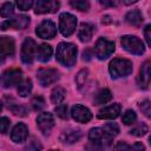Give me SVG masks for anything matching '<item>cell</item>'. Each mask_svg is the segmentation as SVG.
<instances>
[{
  "label": "cell",
  "instance_id": "obj_2",
  "mask_svg": "<svg viewBox=\"0 0 151 151\" xmlns=\"http://www.w3.org/2000/svg\"><path fill=\"white\" fill-rule=\"evenodd\" d=\"M77 53L78 50L76 45L71 42H60L57 47L55 55H57V60L61 65L66 67H72L77 61Z\"/></svg>",
  "mask_w": 151,
  "mask_h": 151
},
{
  "label": "cell",
  "instance_id": "obj_9",
  "mask_svg": "<svg viewBox=\"0 0 151 151\" xmlns=\"http://www.w3.org/2000/svg\"><path fill=\"white\" fill-rule=\"evenodd\" d=\"M37 79L41 86H48L59 79V73L54 68H40L37 73Z\"/></svg>",
  "mask_w": 151,
  "mask_h": 151
},
{
  "label": "cell",
  "instance_id": "obj_22",
  "mask_svg": "<svg viewBox=\"0 0 151 151\" xmlns=\"http://www.w3.org/2000/svg\"><path fill=\"white\" fill-rule=\"evenodd\" d=\"M125 19H126L127 24H130L132 26H139L143 22V15H142V13H140L139 9H132V11H130L126 14Z\"/></svg>",
  "mask_w": 151,
  "mask_h": 151
},
{
  "label": "cell",
  "instance_id": "obj_4",
  "mask_svg": "<svg viewBox=\"0 0 151 151\" xmlns=\"http://www.w3.org/2000/svg\"><path fill=\"white\" fill-rule=\"evenodd\" d=\"M122 46L124 47L125 51H127L131 54L140 55L145 51L143 41L134 35H124L122 38Z\"/></svg>",
  "mask_w": 151,
  "mask_h": 151
},
{
  "label": "cell",
  "instance_id": "obj_14",
  "mask_svg": "<svg viewBox=\"0 0 151 151\" xmlns=\"http://www.w3.org/2000/svg\"><path fill=\"white\" fill-rule=\"evenodd\" d=\"M71 116L78 123H87L92 118L91 111L83 105H74L71 110Z\"/></svg>",
  "mask_w": 151,
  "mask_h": 151
},
{
  "label": "cell",
  "instance_id": "obj_42",
  "mask_svg": "<svg viewBox=\"0 0 151 151\" xmlns=\"http://www.w3.org/2000/svg\"><path fill=\"white\" fill-rule=\"evenodd\" d=\"M100 4L104 6H117L116 1H100Z\"/></svg>",
  "mask_w": 151,
  "mask_h": 151
},
{
  "label": "cell",
  "instance_id": "obj_32",
  "mask_svg": "<svg viewBox=\"0 0 151 151\" xmlns=\"http://www.w3.org/2000/svg\"><path fill=\"white\" fill-rule=\"evenodd\" d=\"M54 111H55L57 116L60 117L61 119H67V117H68V114H67V105H65V104H59V105L54 109Z\"/></svg>",
  "mask_w": 151,
  "mask_h": 151
},
{
  "label": "cell",
  "instance_id": "obj_16",
  "mask_svg": "<svg viewBox=\"0 0 151 151\" xmlns=\"http://www.w3.org/2000/svg\"><path fill=\"white\" fill-rule=\"evenodd\" d=\"M120 105L119 104H112L110 106H106L104 109H101L99 112H98V118L99 119H116L119 113H120Z\"/></svg>",
  "mask_w": 151,
  "mask_h": 151
},
{
  "label": "cell",
  "instance_id": "obj_20",
  "mask_svg": "<svg viewBox=\"0 0 151 151\" xmlns=\"http://www.w3.org/2000/svg\"><path fill=\"white\" fill-rule=\"evenodd\" d=\"M80 138V131L79 130H76V129H71V130H66L61 133L60 136V139L61 142L64 143H67V144H73L76 142H78Z\"/></svg>",
  "mask_w": 151,
  "mask_h": 151
},
{
  "label": "cell",
  "instance_id": "obj_35",
  "mask_svg": "<svg viewBox=\"0 0 151 151\" xmlns=\"http://www.w3.org/2000/svg\"><path fill=\"white\" fill-rule=\"evenodd\" d=\"M33 5H34V2L32 0H19V1H17V6L21 11H28Z\"/></svg>",
  "mask_w": 151,
  "mask_h": 151
},
{
  "label": "cell",
  "instance_id": "obj_19",
  "mask_svg": "<svg viewBox=\"0 0 151 151\" xmlns=\"http://www.w3.org/2000/svg\"><path fill=\"white\" fill-rule=\"evenodd\" d=\"M94 27L87 22H83L78 31V38L81 42H88L93 35Z\"/></svg>",
  "mask_w": 151,
  "mask_h": 151
},
{
  "label": "cell",
  "instance_id": "obj_5",
  "mask_svg": "<svg viewBox=\"0 0 151 151\" xmlns=\"http://www.w3.org/2000/svg\"><path fill=\"white\" fill-rule=\"evenodd\" d=\"M77 27V18L71 13H61L59 17V29L64 37L71 35Z\"/></svg>",
  "mask_w": 151,
  "mask_h": 151
},
{
  "label": "cell",
  "instance_id": "obj_23",
  "mask_svg": "<svg viewBox=\"0 0 151 151\" xmlns=\"http://www.w3.org/2000/svg\"><path fill=\"white\" fill-rule=\"evenodd\" d=\"M111 99H112V93H111V91L107 90V88H103V90H100V91L94 96L93 101H94L96 105H101V104L109 103Z\"/></svg>",
  "mask_w": 151,
  "mask_h": 151
},
{
  "label": "cell",
  "instance_id": "obj_37",
  "mask_svg": "<svg viewBox=\"0 0 151 151\" xmlns=\"http://www.w3.org/2000/svg\"><path fill=\"white\" fill-rule=\"evenodd\" d=\"M40 150H41V145L37 140H32L26 146V151H40Z\"/></svg>",
  "mask_w": 151,
  "mask_h": 151
},
{
  "label": "cell",
  "instance_id": "obj_21",
  "mask_svg": "<svg viewBox=\"0 0 151 151\" xmlns=\"http://www.w3.org/2000/svg\"><path fill=\"white\" fill-rule=\"evenodd\" d=\"M52 53H53V50L50 45L47 44H41L39 47H38V51H37V57L40 61L42 63H46L51 59L52 57Z\"/></svg>",
  "mask_w": 151,
  "mask_h": 151
},
{
  "label": "cell",
  "instance_id": "obj_7",
  "mask_svg": "<svg viewBox=\"0 0 151 151\" xmlns=\"http://www.w3.org/2000/svg\"><path fill=\"white\" fill-rule=\"evenodd\" d=\"M22 72L19 68H12L7 70L1 76V85L2 87H12L14 85H20L22 81Z\"/></svg>",
  "mask_w": 151,
  "mask_h": 151
},
{
  "label": "cell",
  "instance_id": "obj_34",
  "mask_svg": "<svg viewBox=\"0 0 151 151\" xmlns=\"http://www.w3.org/2000/svg\"><path fill=\"white\" fill-rule=\"evenodd\" d=\"M139 109L147 118H151V101L150 100H143L139 104Z\"/></svg>",
  "mask_w": 151,
  "mask_h": 151
},
{
  "label": "cell",
  "instance_id": "obj_43",
  "mask_svg": "<svg viewBox=\"0 0 151 151\" xmlns=\"http://www.w3.org/2000/svg\"><path fill=\"white\" fill-rule=\"evenodd\" d=\"M125 5H130V4H134L136 2V0H132V1H123Z\"/></svg>",
  "mask_w": 151,
  "mask_h": 151
},
{
  "label": "cell",
  "instance_id": "obj_15",
  "mask_svg": "<svg viewBox=\"0 0 151 151\" xmlns=\"http://www.w3.org/2000/svg\"><path fill=\"white\" fill-rule=\"evenodd\" d=\"M151 81V63L145 61L140 70H139V76H138V86L143 90L147 88Z\"/></svg>",
  "mask_w": 151,
  "mask_h": 151
},
{
  "label": "cell",
  "instance_id": "obj_24",
  "mask_svg": "<svg viewBox=\"0 0 151 151\" xmlns=\"http://www.w3.org/2000/svg\"><path fill=\"white\" fill-rule=\"evenodd\" d=\"M18 94L21 96V97H27L31 91H32V81L31 79H26L24 80L19 86H18Z\"/></svg>",
  "mask_w": 151,
  "mask_h": 151
},
{
  "label": "cell",
  "instance_id": "obj_44",
  "mask_svg": "<svg viewBox=\"0 0 151 151\" xmlns=\"http://www.w3.org/2000/svg\"><path fill=\"white\" fill-rule=\"evenodd\" d=\"M149 140H150V144H151V137H150V139H149Z\"/></svg>",
  "mask_w": 151,
  "mask_h": 151
},
{
  "label": "cell",
  "instance_id": "obj_1",
  "mask_svg": "<svg viewBox=\"0 0 151 151\" xmlns=\"http://www.w3.org/2000/svg\"><path fill=\"white\" fill-rule=\"evenodd\" d=\"M114 137L110 136L103 127L91 129L88 132V145L87 149L91 151H105L112 143Z\"/></svg>",
  "mask_w": 151,
  "mask_h": 151
},
{
  "label": "cell",
  "instance_id": "obj_40",
  "mask_svg": "<svg viewBox=\"0 0 151 151\" xmlns=\"http://www.w3.org/2000/svg\"><path fill=\"white\" fill-rule=\"evenodd\" d=\"M144 37H145V40H146L147 45L151 47V24L145 27V29H144Z\"/></svg>",
  "mask_w": 151,
  "mask_h": 151
},
{
  "label": "cell",
  "instance_id": "obj_38",
  "mask_svg": "<svg viewBox=\"0 0 151 151\" xmlns=\"http://www.w3.org/2000/svg\"><path fill=\"white\" fill-rule=\"evenodd\" d=\"M0 124H1V132H2V133H6L7 130H8V127H9V124H11L9 119H8L7 117H2Z\"/></svg>",
  "mask_w": 151,
  "mask_h": 151
},
{
  "label": "cell",
  "instance_id": "obj_10",
  "mask_svg": "<svg viewBox=\"0 0 151 151\" xmlns=\"http://www.w3.org/2000/svg\"><path fill=\"white\" fill-rule=\"evenodd\" d=\"M35 33L41 39H52L57 34V27H55V25H54L53 21H51V20H44L37 27Z\"/></svg>",
  "mask_w": 151,
  "mask_h": 151
},
{
  "label": "cell",
  "instance_id": "obj_29",
  "mask_svg": "<svg viewBox=\"0 0 151 151\" xmlns=\"http://www.w3.org/2000/svg\"><path fill=\"white\" fill-rule=\"evenodd\" d=\"M136 119H137V116H136L134 111H132V110H127V111L123 114V123H124L125 125H131V124H133V123L136 122Z\"/></svg>",
  "mask_w": 151,
  "mask_h": 151
},
{
  "label": "cell",
  "instance_id": "obj_33",
  "mask_svg": "<svg viewBox=\"0 0 151 151\" xmlns=\"http://www.w3.org/2000/svg\"><path fill=\"white\" fill-rule=\"evenodd\" d=\"M103 129H104L110 136H112V137H116V136L118 134V132H119V127H118V125L114 124V123L106 124V125H104Z\"/></svg>",
  "mask_w": 151,
  "mask_h": 151
},
{
  "label": "cell",
  "instance_id": "obj_39",
  "mask_svg": "<svg viewBox=\"0 0 151 151\" xmlns=\"http://www.w3.org/2000/svg\"><path fill=\"white\" fill-rule=\"evenodd\" d=\"M129 150H130V146L125 142H118L116 144L113 151H129Z\"/></svg>",
  "mask_w": 151,
  "mask_h": 151
},
{
  "label": "cell",
  "instance_id": "obj_27",
  "mask_svg": "<svg viewBox=\"0 0 151 151\" xmlns=\"http://www.w3.org/2000/svg\"><path fill=\"white\" fill-rule=\"evenodd\" d=\"M146 132H147V126H146L144 123L138 124L137 126H134V127L130 131V133H131L132 136H136V137H142V136H144Z\"/></svg>",
  "mask_w": 151,
  "mask_h": 151
},
{
  "label": "cell",
  "instance_id": "obj_30",
  "mask_svg": "<svg viewBox=\"0 0 151 151\" xmlns=\"http://www.w3.org/2000/svg\"><path fill=\"white\" fill-rule=\"evenodd\" d=\"M87 70L86 68H83V70H80L79 72H78V74H77V77H76V83H77V85H78V87L80 88L83 85H85V81H86V79H87Z\"/></svg>",
  "mask_w": 151,
  "mask_h": 151
},
{
  "label": "cell",
  "instance_id": "obj_18",
  "mask_svg": "<svg viewBox=\"0 0 151 151\" xmlns=\"http://www.w3.org/2000/svg\"><path fill=\"white\" fill-rule=\"evenodd\" d=\"M27 136H28V129H27V126L24 123L17 124L13 127L12 133H11V138L15 143H22V142H25L26 138H27Z\"/></svg>",
  "mask_w": 151,
  "mask_h": 151
},
{
  "label": "cell",
  "instance_id": "obj_28",
  "mask_svg": "<svg viewBox=\"0 0 151 151\" xmlns=\"http://www.w3.org/2000/svg\"><path fill=\"white\" fill-rule=\"evenodd\" d=\"M31 104H32V107H33L34 111H41L44 109V106H45V100H44V98L41 96H35L32 99Z\"/></svg>",
  "mask_w": 151,
  "mask_h": 151
},
{
  "label": "cell",
  "instance_id": "obj_36",
  "mask_svg": "<svg viewBox=\"0 0 151 151\" xmlns=\"http://www.w3.org/2000/svg\"><path fill=\"white\" fill-rule=\"evenodd\" d=\"M11 110L14 112V114H17V116H26V113H27V111H26V109L24 107V106H21V105H18V104H15L14 106H11Z\"/></svg>",
  "mask_w": 151,
  "mask_h": 151
},
{
  "label": "cell",
  "instance_id": "obj_3",
  "mask_svg": "<svg viewBox=\"0 0 151 151\" xmlns=\"http://www.w3.org/2000/svg\"><path fill=\"white\" fill-rule=\"evenodd\" d=\"M109 71L112 78H122L132 73V63L127 59L116 58L109 65Z\"/></svg>",
  "mask_w": 151,
  "mask_h": 151
},
{
  "label": "cell",
  "instance_id": "obj_26",
  "mask_svg": "<svg viewBox=\"0 0 151 151\" xmlns=\"http://www.w3.org/2000/svg\"><path fill=\"white\" fill-rule=\"evenodd\" d=\"M14 13V4L13 2H5L1 6L0 14L2 18H9Z\"/></svg>",
  "mask_w": 151,
  "mask_h": 151
},
{
  "label": "cell",
  "instance_id": "obj_41",
  "mask_svg": "<svg viewBox=\"0 0 151 151\" xmlns=\"http://www.w3.org/2000/svg\"><path fill=\"white\" fill-rule=\"evenodd\" d=\"M129 151H145V147H144V145L142 143L138 142V143H134L133 146H131Z\"/></svg>",
  "mask_w": 151,
  "mask_h": 151
},
{
  "label": "cell",
  "instance_id": "obj_8",
  "mask_svg": "<svg viewBox=\"0 0 151 151\" xmlns=\"http://www.w3.org/2000/svg\"><path fill=\"white\" fill-rule=\"evenodd\" d=\"M37 51H38V47H37L35 41L33 39H31V38H26L25 41L22 42L21 52H20L22 63H25V64H32L33 63V59H34V57L37 54Z\"/></svg>",
  "mask_w": 151,
  "mask_h": 151
},
{
  "label": "cell",
  "instance_id": "obj_12",
  "mask_svg": "<svg viewBox=\"0 0 151 151\" xmlns=\"http://www.w3.org/2000/svg\"><path fill=\"white\" fill-rule=\"evenodd\" d=\"M37 124H38V127L40 129V131L46 134V133H50V131L53 129L54 118H53L52 113H50V112H41L37 118Z\"/></svg>",
  "mask_w": 151,
  "mask_h": 151
},
{
  "label": "cell",
  "instance_id": "obj_17",
  "mask_svg": "<svg viewBox=\"0 0 151 151\" xmlns=\"http://www.w3.org/2000/svg\"><path fill=\"white\" fill-rule=\"evenodd\" d=\"M14 41L12 38L9 37H1L0 39V55L2 59H5L6 57L13 55L14 54Z\"/></svg>",
  "mask_w": 151,
  "mask_h": 151
},
{
  "label": "cell",
  "instance_id": "obj_25",
  "mask_svg": "<svg viewBox=\"0 0 151 151\" xmlns=\"http://www.w3.org/2000/svg\"><path fill=\"white\" fill-rule=\"evenodd\" d=\"M65 98V91L61 87H55L53 88L51 93V100L53 104H60Z\"/></svg>",
  "mask_w": 151,
  "mask_h": 151
},
{
  "label": "cell",
  "instance_id": "obj_31",
  "mask_svg": "<svg viewBox=\"0 0 151 151\" xmlns=\"http://www.w3.org/2000/svg\"><path fill=\"white\" fill-rule=\"evenodd\" d=\"M70 5L72 7H74L76 9H79V11H87L88 7H90V4L87 1H84V0H76V1H70Z\"/></svg>",
  "mask_w": 151,
  "mask_h": 151
},
{
  "label": "cell",
  "instance_id": "obj_6",
  "mask_svg": "<svg viewBox=\"0 0 151 151\" xmlns=\"http://www.w3.org/2000/svg\"><path fill=\"white\" fill-rule=\"evenodd\" d=\"M114 52V42L110 41L105 38H99L94 46V53L96 57L100 60H104L109 58Z\"/></svg>",
  "mask_w": 151,
  "mask_h": 151
},
{
  "label": "cell",
  "instance_id": "obj_13",
  "mask_svg": "<svg viewBox=\"0 0 151 151\" xmlns=\"http://www.w3.org/2000/svg\"><path fill=\"white\" fill-rule=\"evenodd\" d=\"M59 8V2L53 0H38L35 2L34 12L37 14H45V13H54Z\"/></svg>",
  "mask_w": 151,
  "mask_h": 151
},
{
  "label": "cell",
  "instance_id": "obj_11",
  "mask_svg": "<svg viewBox=\"0 0 151 151\" xmlns=\"http://www.w3.org/2000/svg\"><path fill=\"white\" fill-rule=\"evenodd\" d=\"M29 24V18L26 15H18L13 19L5 20L1 22V29L6 31L8 28H14V29H21L25 28Z\"/></svg>",
  "mask_w": 151,
  "mask_h": 151
}]
</instances>
